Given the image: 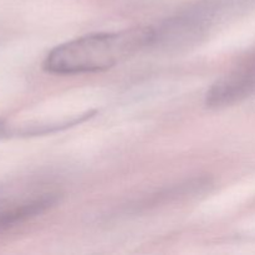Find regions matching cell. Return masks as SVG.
Wrapping results in <instances>:
<instances>
[{
	"mask_svg": "<svg viewBox=\"0 0 255 255\" xmlns=\"http://www.w3.org/2000/svg\"><path fill=\"white\" fill-rule=\"evenodd\" d=\"M152 31V26H136L84 35L55 46L45 57L42 67L55 75L105 71L149 49Z\"/></svg>",
	"mask_w": 255,
	"mask_h": 255,
	"instance_id": "obj_1",
	"label": "cell"
},
{
	"mask_svg": "<svg viewBox=\"0 0 255 255\" xmlns=\"http://www.w3.org/2000/svg\"><path fill=\"white\" fill-rule=\"evenodd\" d=\"M255 10V0H194L164 19L169 40L181 49L199 45L214 27Z\"/></svg>",
	"mask_w": 255,
	"mask_h": 255,
	"instance_id": "obj_2",
	"label": "cell"
},
{
	"mask_svg": "<svg viewBox=\"0 0 255 255\" xmlns=\"http://www.w3.org/2000/svg\"><path fill=\"white\" fill-rule=\"evenodd\" d=\"M255 94V49L241 57L229 71L207 91L208 109H224L239 104Z\"/></svg>",
	"mask_w": 255,
	"mask_h": 255,
	"instance_id": "obj_3",
	"label": "cell"
},
{
	"mask_svg": "<svg viewBox=\"0 0 255 255\" xmlns=\"http://www.w3.org/2000/svg\"><path fill=\"white\" fill-rule=\"evenodd\" d=\"M60 198L61 194L56 191L10 196L6 186H0V234L41 216L56 206Z\"/></svg>",
	"mask_w": 255,
	"mask_h": 255,
	"instance_id": "obj_4",
	"label": "cell"
},
{
	"mask_svg": "<svg viewBox=\"0 0 255 255\" xmlns=\"http://www.w3.org/2000/svg\"><path fill=\"white\" fill-rule=\"evenodd\" d=\"M212 187V181L208 177H197V178L187 179L181 183L162 188L156 193L149 194L147 198L141 199L139 202L129 207L131 212H138L141 209L151 208V207L159 206V204L169 203L177 199H184L188 197H196L197 194L204 193L207 189Z\"/></svg>",
	"mask_w": 255,
	"mask_h": 255,
	"instance_id": "obj_5",
	"label": "cell"
},
{
	"mask_svg": "<svg viewBox=\"0 0 255 255\" xmlns=\"http://www.w3.org/2000/svg\"><path fill=\"white\" fill-rule=\"evenodd\" d=\"M12 137H14V126L0 121V139L12 138Z\"/></svg>",
	"mask_w": 255,
	"mask_h": 255,
	"instance_id": "obj_6",
	"label": "cell"
}]
</instances>
